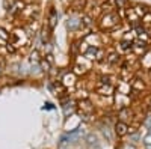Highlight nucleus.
I'll return each instance as SVG.
<instances>
[{"label": "nucleus", "mask_w": 151, "mask_h": 149, "mask_svg": "<svg viewBox=\"0 0 151 149\" xmlns=\"http://www.w3.org/2000/svg\"><path fill=\"white\" fill-rule=\"evenodd\" d=\"M30 60L35 62V63H40L42 60V57H40V53H38V50H33V53L30 54Z\"/></svg>", "instance_id": "25"}, {"label": "nucleus", "mask_w": 151, "mask_h": 149, "mask_svg": "<svg viewBox=\"0 0 151 149\" xmlns=\"http://www.w3.org/2000/svg\"><path fill=\"white\" fill-rule=\"evenodd\" d=\"M60 81H62V84H64L65 88H73V86H76V83H77V76H76L73 71L65 72Z\"/></svg>", "instance_id": "7"}, {"label": "nucleus", "mask_w": 151, "mask_h": 149, "mask_svg": "<svg viewBox=\"0 0 151 149\" xmlns=\"http://www.w3.org/2000/svg\"><path fill=\"white\" fill-rule=\"evenodd\" d=\"M121 149H137L134 143H130V142H124L121 145Z\"/></svg>", "instance_id": "30"}, {"label": "nucleus", "mask_w": 151, "mask_h": 149, "mask_svg": "<svg viewBox=\"0 0 151 149\" xmlns=\"http://www.w3.org/2000/svg\"><path fill=\"white\" fill-rule=\"evenodd\" d=\"M148 133H150V134H151V128H148Z\"/></svg>", "instance_id": "34"}, {"label": "nucleus", "mask_w": 151, "mask_h": 149, "mask_svg": "<svg viewBox=\"0 0 151 149\" xmlns=\"http://www.w3.org/2000/svg\"><path fill=\"white\" fill-rule=\"evenodd\" d=\"M115 104H116L118 110L129 108L130 104H132V98H130V95H124V93L116 92V93H115Z\"/></svg>", "instance_id": "4"}, {"label": "nucleus", "mask_w": 151, "mask_h": 149, "mask_svg": "<svg viewBox=\"0 0 151 149\" xmlns=\"http://www.w3.org/2000/svg\"><path fill=\"white\" fill-rule=\"evenodd\" d=\"M125 15H127V20H130L132 23H134V26H137V21H139L141 18L136 15V12H134V9L133 8H130V9H125Z\"/></svg>", "instance_id": "16"}, {"label": "nucleus", "mask_w": 151, "mask_h": 149, "mask_svg": "<svg viewBox=\"0 0 151 149\" xmlns=\"http://www.w3.org/2000/svg\"><path fill=\"white\" fill-rule=\"evenodd\" d=\"M71 9L74 12H80L86 9V0H73L71 2Z\"/></svg>", "instance_id": "14"}, {"label": "nucleus", "mask_w": 151, "mask_h": 149, "mask_svg": "<svg viewBox=\"0 0 151 149\" xmlns=\"http://www.w3.org/2000/svg\"><path fill=\"white\" fill-rule=\"evenodd\" d=\"M82 59H77L76 60V63L73 66V72L76 76H85V74L91 69V62L88 60L85 56H80Z\"/></svg>", "instance_id": "3"}, {"label": "nucleus", "mask_w": 151, "mask_h": 149, "mask_svg": "<svg viewBox=\"0 0 151 149\" xmlns=\"http://www.w3.org/2000/svg\"><path fill=\"white\" fill-rule=\"evenodd\" d=\"M112 3H113V6H115L116 9H125V8H129V5H130L129 0H112Z\"/></svg>", "instance_id": "20"}, {"label": "nucleus", "mask_w": 151, "mask_h": 149, "mask_svg": "<svg viewBox=\"0 0 151 149\" xmlns=\"http://www.w3.org/2000/svg\"><path fill=\"white\" fill-rule=\"evenodd\" d=\"M58 18H59L58 12H56L55 9H50V12H48V20H47V24H48L50 30H53V29L56 27V24H58Z\"/></svg>", "instance_id": "9"}, {"label": "nucleus", "mask_w": 151, "mask_h": 149, "mask_svg": "<svg viewBox=\"0 0 151 149\" xmlns=\"http://www.w3.org/2000/svg\"><path fill=\"white\" fill-rule=\"evenodd\" d=\"M101 133H103V135L107 139V142H112V134H110V130L107 128V127H103L101 128Z\"/></svg>", "instance_id": "27"}, {"label": "nucleus", "mask_w": 151, "mask_h": 149, "mask_svg": "<svg viewBox=\"0 0 151 149\" xmlns=\"http://www.w3.org/2000/svg\"><path fill=\"white\" fill-rule=\"evenodd\" d=\"M142 143H144V146H150V145H151V134H150V133H147V134L144 135Z\"/></svg>", "instance_id": "29"}, {"label": "nucleus", "mask_w": 151, "mask_h": 149, "mask_svg": "<svg viewBox=\"0 0 151 149\" xmlns=\"http://www.w3.org/2000/svg\"><path fill=\"white\" fill-rule=\"evenodd\" d=\"M113 133H115L116 137H125V135H129V123H125L122 120H116L115 125H113Z\"/></svg>", "instance_id": "5"}, {"label": "nucleus", "mask_w": 151, "mask_h": 149, "mask_svg": "<svg viewBox=\"0 0 151 149\" xmlns=\"http://www.w3.org/2000/svg\"><path fill=\"white\" fill-rule=\"evenodd\" d=\"M141 65H142V68H145V69H151V51H148L142 59H141Z\"/></svg>", "instance_id": "18"}, {"label": "nucleus", "mask_w": 151, "mask_h": 149, "mask_svg": "<svg viewBox=\"0 0 151 149\" xmlns=\"http://www.w3.org/2000/svg\"><path fill=\"white\" fill-rule=\"evenodd\" d=\"M119 57H121V56H119V53H118V51H112V53L106 54V60H107V63H110V65L118 63Z\"/></svg>", "instance_id": "17"}, {"label": "nucleus", "mask_w": 151, "mask_h": 149, "mask_svg": "<svg viewBox=\"0 0 151 149\" xmlns=\"http://www.w3.org/2000/svg\"><path fill=\"white\" fill-rule=\"evenodd\" d=\"M92 23H94V17H92L91 14H83V15H82V26H83V27L92 26Z\"/></svg>", "instance_id": "19"}, {"label": "nucleus", "mask_w": 151, "mask_h": 149, "mask_svg": "<svg viewBox=\"0 0 151 149\" xmlns=\"http://www.w3.org/2000/svg\"><path fill=\"white\" fill-rule=\"evenodd\" d=\"M40 65H41V68H42V71H44V72H50V71H52V65H50L44 57H42V60L40 62Z\"/></svg>", "instance_id": "24"}, {"label": "nucleus", "mask_w": 151, "mask_h": 149, "mask_svg": "<svg viewBox=\"0 0 151 149\" xmlns=\"http://www.w3.org/2000/svg\"><path fill=\"white\" fill-rule=\"evenodd\" d=\"M148 72H150V77H151V69H150V71H148Z\"/></svg>", "instance_id": "35"}, {"label": "nucleus", "mask_w": 151, "mask_h": 149, "mask_svg": "<svg viewBox=\"0 0 151 149\" xmlns=\"http://www.w3.org/2000/svg\"><path fill=\"white\" fill-rule=\"evenodd\" d=\"M77 106L85 111V113H92L94 111V104L89 101V99H80V101L77 103Z\"/></svg>", "instance_id": "10"}, {"label": "nucleus", "mask_w": 151, "mask_h": 149, "mask_svg": "<svg viewBox=\"0 0 151 149\" xmlns=\"http://www.w3.org/2000/svg\"><path fill=\"white\" fill-rule=\"evenodd\" d=\"M50 27H48V24H47V21H45V26L42 27V30H41V38H42V42L45 44V42H48V38H50Z\"/></svg>", "instance_id": "21"}, {"label": "nucleus", "mask_w": 151, "mask_h": 149, "mask_svg": "<svg viewBox=\"0 0 151 149\" xmlns=\"http://www.w3.org/2000/svg\"><path fill=\"white\" fill-rule=\"evenodd\" d=\"M130 86H132L133 92H141V91H144V89L147 88L145 83H144V80H141V78H134V80H132V81H130Z\"/></svg>", "instance_id": "12"}, {"label": "nucleus", "mask_w": 151, "mask_h": 149, "mask_svg": "<svg viewBox=\"0 0 151 149\" xmlns=\"http://www.w3.org/2000/svg\"><path fill=\"white\" fill-rule=\"evenodd\" d=\"M148 111H151V96H150V99H148Z\"/></svg>", "instance_id": "32"}, {"label": "nucleus", "mask_w": 151, "mask_h": 149, "mask_svg": "<svg viewBox=\"0 0 151 149\" xmlns=\"http://www.w3.org/2000/svg\"><path fill=\"white\" fill-rule=\"evenodd\" d=\"M145 149H151V145L150 146H145Z\"/></svg>", "instance_id": "33"}, {"label": "nucleus", "mask_w": 151, "mask_h": 149, "mask_svg": "<svg viewBox=\"0 0 151 149\" xmlns=\"http://www.w3.org/2000/svg\"><path fill=\"white\" fill-rule=\"evenodd\" d=\"M44 59L48 62L50 65L53 66V63H55V59H53V54H52V53H50V54H45V56H44Z\"/></svg>", "instance_id": "31"}, {"label": "nucleus", "mask_w": 151, "mask_h": 149, "mask_svg": "<svg viewBox=\"0 0 151 149\" xmlns=\"http://www.w3.org/2000/svg\"><path fill=\"white\" fill-rule=\"evenodd\" d=\"M97 93L101 95V96H112L115 93V88H113L112 84H98Z\"/></svg>", "instance_id": "8"}, {"label": "nucleus", "mask_w": 151, "mask_h": 149, "mask_svg": "<svg viewBox=\"0 0 151 149\" xmlns=\"http://www.w3.org/2000/svg\"><path fill=\"white\" fill-rule=\"evenodd\" d=\"M97 47H94V45H89V48H88L86 50V51H85V57L88 59V60H89V62H94L95 60V56H97Z\"/></svg>", "instance_id": "15"}, {"label": "nucleus", "mask_w": 151, "mask_h": 149, "mask_svg": "<svg viewBox=\"0 0 151 149\" xmlns=\"http://www.w3.org/2000/svg\"><path fill=\"white\" fill-rule=\"evenodd\" d=\"M142 125L148 130V128H151V111H148V113L145 115V118H144V120H142Z\"/></svg>", "instance_id": "23"}, {"label": "nucleus", "mask_w": 151, "mask_h": 149, "mask_svg": "<svg viewBox=\"0 0 151 149\" xmlns=\"http://www.w3.org/2000/svg\"><path fill=\"white\" fill-rule=\"evenodd\" d=\"M104 59H106L104 50H103V48H98V50H97V56H95V60H97V62H101V60H104Z\"/></svg>", "instance_id": "26"}, {"label": "nucleus", "mask_w": 151, "mask_h": 149, "mask_svg": "<svg viewBox=\"0 0 151 149\" xmlns=\"http://www.w3.org/2000/svg\"><path fill=\"white\" fill-rule=\"evenodd\" d=\"M116 50H119V51H122V53L130 51V50H133V42L132 41H127V39H121L116 44Z\"/></svg>", "instance_id": "11"}, {"label": "nucleus", "mask_w": 151, "mask_h": 149, "mask_svg": "<svg viewBox=\"0 0 151 149\" xmlns=\"http://www.w3.org/2000/svg\"><path fill=\"white\" fill-rule=\"evenodd\" d=\"M116 26H119V15L116 12H107V14H103L101 21H100V27L103 30H112Z\"/></svg>", "instance_id": "2"}, {"label": "nucleus", "mask_w": 151, "mask_h": 149, "mask_svg": "<svg viewBox=\"0 0 151 149\" xmlns=\"http://www.w3.org/2000/svg\"><path fill=\"white\" fill-rule=\"evenodd\" d=\"M83 142L88 145V146H98V137L94 134V133H88L86 135H85V139H83Z\"/></svg>", "instance_id": "13"}, {"label": "nucleus", "mask_w": 151, "mask_h": 149, "mask_svg": "<svg viewBox=\"0 0 151 149\" xmlns=\"http://www.w3.org/2000/svg\"><path fill=\"white\" fill-rule=\"evenodd\" d=\"M27 42H29V36L24 29H15L14 32H11V36H9L11 45H14L15 48H20L23 45H26Z\"/></svg>", "instance_id": "1"}, {"label": "nucleus", "mask_w": 151, "mask_h": 149, "mask_svg": "<svg viewBox=\"0 0 151 149\" xmlns=\"http://www.w3.org/2000/svg\"><path fill=\"white\" fill-rule=\"evenodd\" d=\"M139 139H141V135H139V133L136 131V133H132V134H130V140H129V142H130V143H134V145H136V143H137V140H139Z\"/></svg>", "instance_id": "28"}, {"label": "nucleus", "mask_w": 151, "mask_h": 149, "mask_svg": "<svg viewBox=\"0 0 151 149\" xmlns=\"http://www.w3.org/2000/svg\"><path fill=\"white\" fill-rule=\"evenodd\" d=\"M9 36H11V33L5 29V27H2L0 26V39H3V41H6V42H9Z\"/></svg>", "instance_id": "22"}, {"label": "nucleus", "mask_w": 151, "mask_h": 149, "mask_svg": "<svg viewBox=\"0 0 151 149\" xmlns=\"http://www.w3.org/2000/svg\"><path fill=\"white\" fill-rule=\"evenodd\" d=\"M80 27H83L82 26V17L80 18L76 17V15L68 17V20H67V29L70 32H76V30H79Z\"/></svg>", "instance_id": "6"}]
</instances>
